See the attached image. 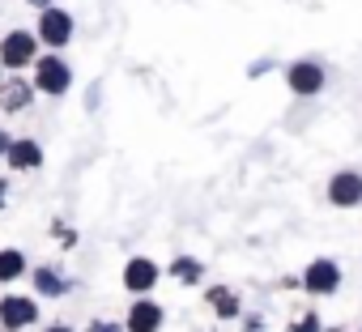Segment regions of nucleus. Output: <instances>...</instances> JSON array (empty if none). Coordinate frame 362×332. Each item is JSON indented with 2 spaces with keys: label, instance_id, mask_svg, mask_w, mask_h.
Returning <instances> with one entry per match:
<instances>
[{
  "label": "nucleus",
  "instance_id": "4",
  "mask_svg": "<svg viewBox=\"0 0 362 332\" xmlns=\"http://www.w3.org/2000/svg\"><path fill=\"white\" fill-rule=\"evenodd\" d=\"M0 56H5V64H9V69H22V64L35 56V39L18 30V35H9L5 43H0Z\"/></svg>",
  "mask_w": 362,
  "mask_h": 332
},
{
  "label": "nucleus",
  "instance_id": "20",
  "mask_svg": "<svg viewBox=\"0 0 362 332\" xmlns=\"http://www.w3.org/2000/svg\"><path fill=\"white\" fill-rule=\"evenodd\" d=\"M30 5H47V0H30Z\"/></svg>",
  "mask_w": 362,
  "mask_h": 332
},
{
  "label": "nucleus",
  "instance_id": "17",
  "mask_svg": "<svg viewBox=\"0 0 362 332\" xmlns=\"http://www.w3.org/2000/svg\"><path fill=\"white\" fill-rule=\"evenodd\" d=\"M90 332H115V328H111V324H94Z\"/></svg>",
  "mask_w": 362,
  "mask_h": 332
},
{
  "label": "nucleus",
  "instance_id": "5",
  "mask_svg": "<svg viewBox=\"0 0 362 332\" xmlns=\"http://www.w3.org/2000/svg\"><path fill=\"white\" fill-rule=\"evenodd\" d=\"M337 281H341V273H337L332 260H315V264L307 268V285H311V294H332Z\"/></svg>",
  "mask_w": 362,
  "mask_h": 332
},
{
  "label": "nucleus",
  "instance_id": "3",
  "mask_svg": "<svg viewBox=\"0 0 362 332\" xmlns=\"http://www.w3.org/2000/svg\"><path fill=\"white\" fill-rule=\"evenodd\" d=\"M39 35H43V43H52V47L69 43V39H73V22H69V13L47 9V13H43V26H39Z\"/></svg>",
  "mask_w": 362,
  "mask_h": 332
},
{
  "label": "nucleus",
  "instance_id": "21",
  "mask_svg": "<svg viewBox=\"0 0 362 332\" xmlns=\"http://www.w3.org/2000/svg\"><path fill=\"white\" fill-rule=\"evenodd\" d=\"M0 149H5V136H0Z\"/></svg>",
  "mask_w": 362,
  "mask_h": 332
},
{
  "label": "nucleus",
  "instance_id": "1",
  "mask_svg": "<svg viewBox=\"0 0 362 332\" xmlns=\"http://www.w3.org/2000/svg\"><path fill=\"white\" fill-rule=\"evenodd\" d=\"M35 81H39V90H43V94H64V90H69V64H64L60 56H43V60H39V77H35Z\"/></svg>",
  "mask_w": 362,
  "mask_h": 332
},
{
  "label": "nucleus",
  "instance_id": "13",
  "mask_svg": "<svg viewBox=\"0 0 362 332\" xmlns=\"http://www.w3.org/2000/svg\"><path fill=\"white\" fill-rule=\"evenodd\" d=\"M26 98H30V90H26L22 81H13V85H9V94H5V107H9V111H18V107H26Z\"/></svg>",
  "mask_w": 362,
  "mask_h": 332
},
{
  "label": "nucleus",
  "instance_id": "10",
  "mask_svg": "<svg viewBox=\"0 0 362 332\" xmlns=\"http://www.w3.org/2000/svg\"><path fill=\"white\" fill-rule=\"evenodd\" d=\"M39 145L35 141H18V145H9V162L13 166H39Z\"/></svg>",
  "mask_w": 362,
  "mask_h": 332
},
{
  "label": "nucleus",
  "instance_id": "11",
  "mask_svg": "<svg viewBox=\"0 0 362 332\" xmlns=\"http://www.w3.org/2000/svg\"><path fill=\"white\" fill-rule=\"evenodd\" d=\"M22 273V256L18 251H0V281H13Z\"/></svg>",
  "mask_w": 362,
  "mask_h": 332
},
{
  "label": "nucleus",
  "instance_id": "7",
  "mask_svg": "<svg viewBox=\"0 0 362 332\" xmlns=\"http://www.w3.org/2000/svg\"><path fill=\"white\" fill-rule=\"evenodd\" d=\"M328 196H332V205H358L362 201V179L358 175H337Z\"/></svg>",
  "mask_w": 362,
  "mask_h": 332
},
{
  "label": "nucleus",
  "instance_id": "9",
  "mask_svg": "<svg viewBox=\"0 0 362 332\" xmlns=\"http://www.w3.org/2000/svg\"><path fill=\"white\" fill-rule=\"evenodd\" d=\"M153 277H158V268H153L149 260H132V264L124 268V285H128V290H149Z\"/></svg>",
  "mask_w": 362,
  "mask_h": 332
},
{
  "label": "nucleus",
  "instance_id": "14",
  "mask_svg": "<svg viewBox=\"0 0 362 332\" xmlns=\"http://www.w3.org/2000/svg\"><path fill=\"white\" fill-rule=\"evenodd\" d=\"M214 307H218V315H235V311H239V302H235L226 290H214Z\"/></svg>",
  "mask_w": 362,
  "mask_h": 332
},
{
  "label": "nucleus",
  "instance_id": "18",
  "mask_svg": "<svg viewBox=\"0 0 362 332\" xmlns=\"http://www.w3.org/2000/svg\"><path fill=\"white\" fill-rule=\"evenodd\" d=\"M47 332H69V328H47Z\"/></svg>",
  "mask_w": 362,
  "mask_h": 332
},
{
  "label": "nucleus",
  "instance_id": "8",
  "mask_svg": "<svg viewBox=\"0 0 362 332\" xmlns=\"http://www.w3.org/2000/svg\"><path fill=\"white\" fill-rule=\"evenodd\" d=\"M158 324H162V311L153 302H136L132 315H128V328L132 332H158Z\"/></svg>",
  "mask_w": 362,
  "mask_h": 332
},
{
  "label": "nucleus",
  "instance_id": "16",
  "mask_svg": "<svg viewBox=\"0 0 362 332\" xmlns=\"http://www.w3.org/2000/svg\"><path fill=\"white\" fill-rule=\"evenodd\" d=\"M315 328H320L315 319H298V324H294V332H315Z\"/></svg>",
  "mask_w": 362,
  "mask_h": 332
},
{
  "label": "nucleus",
  "instance_id": "12",
  "mask_svg": "<svg viewBox=\"0 0 362 332\" xmlns=\"http://www.w3.org/2000/svg\"><path fill=\"white\" fill-rule=\"evenodd\" d=\"M35 285H39L43 294H64V281H60L56 273H47V268H39V273H35Z\"/></svg>",
  "mask_w": 362,
  "mask_h": 332
},
{
  "label": "nucleus",
  "instance_id": "19",
  "mask_svg": "<svg viewBox=\"0 0 362 332\" xmlns=\"http://www.w3.org/2000/svg\"><path fill=\"white\" fill-rule=\"evenodd\" d=\"M0 201H5V184H0Z\"/></svg>",
  "mask_w": 362,
  "mask_h": 332
},
{
  "label": "nucleus",
  "instance_id": "6",
  "mask_svg": "<svg viewBox=\"0 0 362 332\" xmlns=\"http://www.w3.org/2000/svg\"><path fill=\"white\" fill-rule=\"evenodd\" d=\"M320 85H324V73L315 64H294L290 69V90L294 94H315Z\"/></svg>",
  "mask_w": 362,
  "mask_h": 332
},
{
  "label": "nucleus",
  "instance_id": "15",
  "mask_svg": "<svg viewBox=\"0 0 362 332\" xmlns=\"http://www.w3.org/2000/svg\"><path fill=\"white\" fill-rule=\"evenodd\" d=\"M175 273L184 277V281H197V277H201V264H192V260H179V264H175Z\"/></svg>",
  "mask_w": 362,
  "mask_h": 332
},
{
  "label": "nucleus",
  "instance_id": "2",
  "mask_svg": "<svg viewBox=\"0 0 362 332\" xmlns=\"http://www.w3.org/2000/svg\"><path fill=\"white\" fill-rule=\"evenodd\" d=\"M35 315H39V307L30 298H5L0 302V324L5 328H26V324H35Z\"/></svg>",
  "mask_w": 362,
  "mask_h": 332
}]
</instances>
